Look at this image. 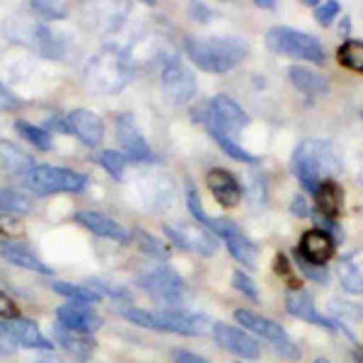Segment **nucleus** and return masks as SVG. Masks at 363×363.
<instances>
[{
    "instance_id": "423d86ee",
    "label": "nucleus",
    "mask_w": 363,
    "mask_h": 363,
    "mask_svg": "<svg viewBox=\"0 0 363 363\" xmlns=\"http://www.w3.org/2000/svg\"><path fill=\"white\" fill-rule=\"evenodd\" d=\"M264 39L269 49H274L277 54L315 63V66H322L327 61V51L320 44V39L313 34L298 32L294 27H272Z\"/></svg>"
},
{
    "instance_id": "f8f14e48",
    "label": "nucleus",
    "mask_w": 363,
    "mask_h": 363,
    "mask_svg": "<svg viewBox=\"0 0 363 363\" xmlns=\"http://www.w3.org/2000/svg\"><path fill=\"white\" fill-rule=\"evenodd\" d=\"M116 138H119V145L124 150L126 160L155 162V153L150 150L148 140L143 138V133H140V128L131 114H121L116 119Z\"/></svg>"
},
{
    "instance_id": "c756f323",
    "label": "nucleus",
    "mask_w": 363,
    "mask_h": 363,
    "mask_svg": "<svg viewBox=\"0 0 363 363\" xmlns=\"http://www.w3.org/2000/svg\"><path fill=\"white\" fill-rule=\"evenodd\" d=\"M15 128L20 131V136L25 138L27 143L34 145V148H39V150H51V148H54V136H51L44 126H34V124H29V121L17 119Z\"/></svg>"
},
{
    "instance_id": "a878e982",
    "label": "nucleus",
    "mask_w": 363,
    "mask_h": 363,
    "mask_svg": "<svg viewBox=\"0 0 363 363\" xmlns=\"http://www.w3.org/2000/svg\"><path fill=\"white\" fill-rule=\"evenodd\" d=\"M339 281L344 291L363 296V252H354L339 264Z\"/></svg>"
},
{
    "instance_id": "7ed1b4c3",
    "label": "nucleus",
    "mask_w": 363,
    "mask_h": 363,
    "mask_svg": "<svg viewBox=\"0 0 363 363\" xmlns=\"http://www.w3.org/2000/svg\"><path fill=\"white\" fill-rule=\"evenodd\" d=\"M5 37L13 44H22L32 49L34 54L44 58H63L66 54V42L58 32H54L46 22H37L27 15H13L3 25Z\"/></svg>"
},
{
    "instance_id": "c9c22d12",
    "label": "nucleus",
    "mask_w": 363,
    "mask_h": 363,
    "mask_svg": "<svg viewBox=\"0 0 363 363\" xmlns=\"http://www.w3.org/2000/svg\"><path fill=\"white\" fill-rule=\"evenodd\" d=\"M85 286L95 289L97 294L112 296L114 301H124V303H131V301H133V296L128 294V289H124V286H119V284H114V281H107V279H90Z\"/></svg>"
},
{
    "instance_id": "6e6d98bb",
    "label": "nucleus",
    "mask_w": 363,
    "mask_h": 363,
    "mask_svg": "<svg viewBox=\"0 0 363 363\" xmlns=\"http://www.w3.org/2000/svg\"><path fill=\"white\" fill-rule=\"evenodd\" d=\"M315 363H332L330 359H315Z\"/></svg>"
},
{
    "instance_id": "b1692460",
    "label": "nucleus",
    "mask_w": 363,
    "mask_h": 363,
    "mask_svg": "<svg viewBox=\"0 0 363 363\" xmlns=\"http://www.w3.org/2000/svg\"><path fill=\"white\" fill-rule=\"evenodd\" d=\"M289 78H291V83H294L296 90H301L303 95H308V97H325L327 92H330V80L313 68L291 66Z\"/></svg>"
},
{
    "instance_id": "5fc2aeb1",
    "label": "nucleus",
    "mask_w": 363,
    "mask_h": 363,
    "mask_svg": "<svg viewBox=\"0 0 363 363\" xmlns=\"http://www.w3.org/2000/svg\"><path fill=\"white\" fill-rule=\"evenodd\" d=\"M349 29H351V25H349V17H344L342 27H339V32H342V34H349Z\"/></svg>"
},
{
    "instance_id": "5701e85b",
    "label": "nucleus",
    "mask_w": 363,
    "mask_h": 363,
    "mask_svg": "<svg viewBox=\"0 0 363 363\" xmlns=\"http://www.w3.org/2000/svg\"><path fill=\"white\" fill-rule=\"evenodd\" d=\"M54 337H56V342L80 363L92 359V354H95V339L87 335H78V332H70L63 325H58V322L54 325Z\"/></svg>"
},
{
    "instance_id": "4468645a",
    "label": "nucleus",
    "mask_w": 363,
    "mask_h": 363,
    "mask_svg": "<svg viewBox=\"0 0 363 363\" xmlns=\"http://www.w3.org/2000/svg\"><path fill=\"white\" fill-rule=\"evenodd\" d=\"M56 322L70 332H78V335L87 337H92L102 327V318L90 306H83V303H66V306H61L56 310Z\"/></svg>"
},
{
    "instance_id": "9b49d317",
    "label": "nucleus",
    "mask_w": 363,
    "mask_h": 363,
    "mask_svg": "<svg viewBox=\"0 0 363 363\" xmlns=\"http://www.w3.org/2000/svg\"><path fill=\"white\" fill-rule=\"evenodd\" d=\"M165 235L172 240L177 247L196 252L201 257H213L218 252V238L211 230L194 223H172L165 225Z\"/></svg>"
},
{
    "instance_id": "72a5a7b5",
    "label": "nucleus",
    "mask_w": 363,
    "mask_h": 363,
    "mask_svg": "<svg viewBox=\"0 0 363 363\" xmlns=\"http://www.w3.org/2000/svg\"><path fill=\"white\" fill-rule=\"evenodd\" d=\"M211 136H213L216 143H218L220 148H223V153H228V157H233V160H238V162H252V165H255V162H259L255 155L250 153V150H245L242 145L235 143V138L225 136V133H211Z\"/></svg>"
},
{
    "instance_id": "a18cd8bd",
    "label": "nucleus",
    "mask_w": 363,
    "mask_h": 363,
    "mask_svg": "<svg viewBox=\"0 0 363 363\" xmlns=\"http://www.w3.org/2000/svg\"><path fill=\"white\" fill-rule=\"evenodd\" d=\"M25 228L17 220V216H5L0 213V235H22Z\"/></svg>"
},
{
    "instance_id": "aec40b11",
    "label": "nucleus",
    "mask_w": 363,
    "mask_h": 363,
    "mask_svg": "<svg viewBox=\"0 0 363 363\" xmlns=\"http://www.w3.org/2000/svg\"><path fill=\"white\" fill-rule=\"evenodd\" d=\"M235 320L240 322V325H242V330L255 332L257 337H262V339H267V342H272L274 347H277V344L289 342V337H286L284 327L277 325L274 320L264 318V315H259V313H252V310L240 308V310H235Z\"/></svg>"
},
{
    "instance_id": "09e8293b",
    "label": "nucleus",
    "mask_w": 363,
    "mask_h": 363,
    "mask_svg": "<svg viewBox=\"0 0 363 363\" xmlns=\"http://www.w3.org/2000/svg\"><path fill=\"white\" fill-rule=\"evenodd\" d=\"M250 199H255V201H259V203L267 201V184L259 179V174H255V182H252V186H250Z\"/></svg>"
},
{
    "instance_id": "f704fd0d",
    "label": "nucleus",
    "mask_w": 363,
    "mask_h": 363,
    "mask_svg": "<svg viewBox=\"0 0 363 363\" xmlns=\"http://www.w3.org/2000/svg\"><path fill=\"white\" fill-rule=\"evenodd\" d=\"M186 208H189V216H194V218L201 223L206 230H211V225H213V218L206 216V211H203V203H201V196H199L194 182H186Z\"/></svg>"
},
{
    "instance_id": "f3484780",
    "label": "nucleus",
    "mask_w": 363,
    "mask_h": 363,
    "mask_svg": "<svg viewBox=\"0 0 363 363\" xmlns=\"http://www.w3.org/2000/svg\"><path fill=\"white\" fill-rule=\"evenodd\" d=\"M335 250H337V240L330 235V233L320 230V228H315V230H308L303 233L301 238V247H298V255L306 257L308 262H313V264H320L325 267L327 262L335 257Z\"/></svg>"
},
{
    "instance_id": "bb28decb",
    "label": "nucleus",
    "mask_w": 363,
    "mask_h": 363,
    "mask_svg": "<svg viewBox=\"0 0 363 363\" xmlns=\"http://www.w3.org/2000/svg\"><path fill=\"white\" fill-rule=\"evenodd\" d=\"M0 165L8 169V172L25 177L29 169L34 167V160H32V157H29L22 148H17L13 140L0 138Z\"/></svg>"
},
{
    "instance_id": "de8ad7c7",
    "label": "nucleus",
    "mask_w": 363,
    "mask_h": 363,
    "mask_svg": "<svg viewBox=\"0 0 363 363\" xmlns=\"http://www.w3.org/2000/svg\"><path fill=\"white\" fill-rule=\"evenodd\" d=\"M274 269H277V274L281 279H289L291 286H294V291H298V281L291 279V264L289 259H286V255H277V259H274Z\"/></svg>"
},
{
    "instance_id": "49530a36",
    "label": "nucleus",
    "mask_w": 363,
    "mask_h": 363,
    "mask_svg": "<svg viewBox=\"0 0 363 363\" xmlns=\"http://www.w3.org/2000/svg\"><path fill=\"white\" fill-rule=\"evenodd\" d=\"M0 318H8V320L20 318V308H17L13 298L8 294H3V291H0Z\"/></svg>"
},
{
    "instance_id": "f257e3e1",
    "label": "nucleus",
    "mask_w": 363,
    "mask_h": 363,
    "mask_svg": "<svg viewBox=\"0 0 363 363\" xmlns=\"http://www.w3.org/2000/svg\"><path fill=\"white\" fill-rule=\"evenodd\" d=\"M342 167L344 165L339 150L330 140L306 138L303 143H298L294 153V172L310 194H315L322 182H327V177H335L342 172Z\"/></svg>"
},
{
    "instance_id": "f03ea898",
    "label": "nucleus",
    "mask_w": 363,
    "mask_h": 363,
    "mask_svg": "<svg viewBox=\"0 0 363 363\" xmlns=\"http://www.w3.org/2000/svg\"><path fill=\"white\" fill-rule=\"evenodd\" d=\"M184 51L189 56V61L196 68L206 70V73H228V70L238 68L250 54L247 44L228 37H191L186 39Z\"/></svg>"
},
{
    "instance_id": "a211bd4d",
    "label": "nucleus",
    "mask_w": 363,
    "mask_h": 363,
    "mask_svg": "<svg viewBox=\"0 0 363 363\" xmlns=\"http://www.w3.org/2000/svg\"><path fill=\"white\" fill-rule=\"evenodd\" d=\"M206 184L211 189V194L216 196V201L225 208H235L242 201V186L235 179V174L228 172L223 167H213L206 177Z\"/></svg>"
},
{
    "instance_id": "0eeeda50",
    "label": "nucleus",
    "mask_w": 363,
    "mask_h": 363,
    "mask_svg": "<svg viewBox=\"0 0 363 363\" xmlns=\"http://www.w3.org/2000/svg\"><path fill=\"white\" fill-rule=\"evenodd\" d=\"M22 179H25L27 189L34 191L37 196L63 194V191L66 194H78V191H85L87 186L85 174L56 165H34Z\"/></svg>"
},
{
    "instance_id": "864d4df0",
    "label": "nucleus",
    "mask_w": 363,
    "mask_h": 363,
    "mask_svg": "<svg viewBox=\"0 0 363 363\" xmlns=\"http://www.w3.org/2000/svg\"><path fill=\"white\" fill-rule=\"evenodd\" d=\"M34 363H63V361H61V356L54 354V351H46V354L39 356V359L34 361Z\"/></svg>"
},
{
    "instance_id": "c85d7f7f",
    "label": "nucleus",
    "mask_w": 363,
    "mask_h": 363,
    "mask_svg": "<svg viewBox=\"0 0 363 363\" xmlns=\"http://www.w3.org/2000/svg\"><path fill=\"white\" fill-rule=\"evenodd\" d=\"M51 289H54V294H58V296H66L70 303L95 306V303L102 301V294H97V291L90 289V286H75V284H68V281H54Z\"/></svg>"
},
{
    "instance_id": "1a4fd4ad",
    "label": "nucleus",
    "mask_w": 363,
    "mask_h": 363,
    "mask_svg": "<svg viewBox=\"0 0 363 363\" xmlns=\"http://www.w3.org/2000/svg\"><path fill=\"white\" fill-rule=\"evenodd\" d=\"M162 92L172 104H186L191 97L196 95V78L189 70L182 58L169 56L162 61V73H160Z\"/></svg>"
},
{
    "instance_id": "c03bdc74",
    "label": "nucleus",
    "mask_w": 363,
    "mask_h": 363,
    "mask_svg": "<svg viewBox=\"0 0 363 363\" xmlns=\"http://www.w3.org/2000/svg\"><path fill=\"white\" fill-rule=\"evenodd\" d=\"M22 104L25 102H22V99L17 97L8 85H3V80H0V109H3V112H15V109H20Z\"/></svg>"
},
{
    "instance_id": "412c9836",
    "label": "nucleus",
    "mask_w": 363,
    "mask_h": 363,
    "mask_svg": "<svg viewBox=\"0 0 363 363\" xmlns=\"http://www.w3.org/2000/svg\"><path fill=\"white\" fill-rule=\"evenodd\" d=\"M0 255H3L5 262H10V264H15L20 269H27V272L44 274V277H51V274H54V269H51L49 264H44V262L39 259V257L34 255L27 245L15 242V240H10V242H0Z\"/></svg>"
},
{
    "instance_id": "cd10ccee",
    "label": "nucleus",
    "mask_w": 363,
    "mask_h": 363,
    "mask_svg": "<svg viewBox=\"0 0 363 363\" xmlns=\"http://www.w3.org/2000/svg\"><path fill=\"white\" fill-rule=\"evenodd\" d=\"M225 245L228 250H230V255L235 257V259L240 262V264L245 267H257V247L252 240H247V235H242V230H233L230 235L225 238Z\"/></svg>"
},
{
    "instance_id": "37998d69",
    "label": "nucleus",
    "mask_w": 363,
    "mask_h": 363,
    "mask_svg": "<svg viewBox=\"0 0 363 363\" xmlns=\"http://www.w3.org/2000/svg\"><path fill=\"white\" fill-rule=\"evenodd\" d=\"M339 13H342V5H339L337 0H330V3H322L315 8V20H318L320 25H330Z\"/></svg>"
},
{
    "instance_id": "a19ab883",
    "label": "nucleus",
    "mask_w": 363,
    "mask_h": 363,
    "mask_svg": "<svg viewBox=\"0 0 363 363\" xmlns=\"http://www.w3.org/2000/svg\"><path fill=\"white\" fill-rule=\"evenodd\" d=\"M233 289L240 291L242 296H247L250 301L259 303V289H257V284L245 272H233Z\"/></svg>"
},
{
    "instance_id": "39448f33",
    "label": "nucleus",
    "mask_w": 363,
    "mask_h": 363,
    "mask_svg": "<svg viewBox=\"0 0 363 363\" xmlns=\"http://www.w3.org/2000/svg\"><path fill=\"white\" fill-rule=\"evenodd\" d=\"M131 80V61L121 49H102L87 61L85 83L95 92H119Z\"/></svg>"
},
{
    "instance_id": "6ab92c4d",
    "label": "nucleus",
    "mask_w": 363,
    "mask_h": 363,
    "mask_svg": "<svg viewBox=\"0 0 363 363\" xmlns=\"http://www.w3.org/2000/svg\"><path fill=\"white\" fill-rule=\"evenodd\" d=\"M286 308H289V313L294 315V318L306 320V322H310V325H320L330 332H339L344 327L342 322L320 315L318 308H315V303H313V298H310L306 291H291V294L286 296Z\"/></svg>"
},
{
    "instance_id": "58836bf2",
    "label": "nucleus",
    "mask_w": 363,
    "mask_h": 363,
    "mask_svg": "<svg viewBox=\"0 0 363 363\" xmlns=\"http://www.w3.org/2000/svg\"><path fill=\"white\" fill-rule=\"evenodd\" d=\"M296 264L301 269V274L310 281H315V284H327L330 281V272H327V267H320V264H313V262H308L306 257H301L296 252Z\"/></svg>"
},
{
    "instance_id": "dca6fc26",
    "label": "nucleus",
    "mask_w": 363,
    "mask_h": 363,
    "mask_svg": "<svg viewBox=\"0 0 363 363\" xmlns=\"http://www.w3.org/2000/svg\"><path fill=\"white\" fill-rule=\"evenodd\" d=\"M73 218H75V223H80L83 228H87L92 235L114 240V242H128V240L133 238L124 225L116 223V220L109 218V216L99 213V211H78Z\"/></svg>"
},
{
    "instance_id": "4be33fe9",
    "label": "nucleus",
    "mask_w": 363,
    "mask_h": 363,
    "mask_svg": "<svg viewBox=\"0 0 363 363\" xmlns=\"http://www.w3.org/2000/svg\"><path fill=\"white\" fill-rule=\"evenodd\" d=\"M8 327L20 347L34 349V351H54V342L44 337V332L39 330L37 322H32L27 318H15V320H8Z\"/></svg>"
},
{
    "instance_id": "ea45409f",
    "label": "nucleus",
    "mask_w": 363,
    "mask_h": 363,
    "mask_svg": "<svg viewBox=\"0 0 363 363\" xmlns=\"http://www.w3.org/2000/svg\"><path fill=\"white\" fill-rule=\"evenodd\" d=\"M330 313L335 315L337 320H351V322L363 320V308L354 306V303H344V301H332Z\"/></svg>"
},
{
    "instance_id": "e433bc0d",
    "label": "nucleus",
    "mask_w": 363,
    "mask_h": 363,
    "mask_svg": "<svg viewBox=\"0 0 363 363\" xmlns=\"http://www.w3.org/2000/svg\"><path fill=\"white\" fill-rule=\"evenodd\" d=\"M32 13H37L39 17H44V20H63V17H68V5L66 3H51V0H34L32 5Z\"/></svg>"
},
{
    "instance_id": "79ce46f5",
    "label": "nucleus",
    "mask_w": 363,
    "mask_h": 363,
    "mask_svg": "<svg viewBox=\"0 0 363 363\" xmlns=\"http://www.w3.org/2000/svg\"><path fill=\"white\" fill-rule=\"evenodd\" d=\"M17 349H20V344L15 342L8 322H0V356H13L17 354Z\"/></svg>"
},
{
    "instance_id": "13d9d810",
    "label": "nucleus",
    "mask_w": 363,
    "mask_h": 363,
    "mask_svg": "<svg viewBox=\"0 0 363 363\" xmlns=\"http://www.w3.org/2000/svg\"><path fill=\"white\" fill-rule=\"evenodd\" d=\"M359 359H361V356H359ZM361 363H363V359H361Z\"/></svg>"
},
{
    "instance_id": "6e6552de",
    "label": "nucleus",
    "mask_w": 363,
    "mask_h": 363,
    "mask_svg": "<svg viewBox=\"0 0 363 363\" xmlns=\"http://www.w3.org/2000/svg\"><path fill=\"white\" fill-rule=\"evenodd\" d=\"M199 116H201L203 126L208 128V133H225L230 138L250 124L247 112L240 107L235 99L225 95H218L211 99L208 104H203Z\"/></svg>"
},
{
    "instance_id": "2f4dec72",
    "label": "nucleus",
    "mask_w": 363,
    "mask_h": 363,
    "mask_svg": "<svg viewBox=\"0 0 363 363\" xmlns=\"http://www.w3.org/2000/svg\"><path fill=\"white\" fill-rule=\"evenodd\" d=\"M32 201L29 196L20 194L15 189H0V213L8 216H27L32 211Z\"/></svg>"
},
{
    "instance_id": "4c0bfd02",
    "label": "nucleus",
    "mask_w": 363,
    "mask_h": 363,
    "mask_svg": "<svg viewBox=\"0 0 363 363\" xmlns=\"http://www.w3.org/2000/svg\"><path fill=\"white\" fill-rule=\"evenodd\" d=\"M136 240H138L140 250H143L148 257H155V259H162V262H165L167 257H169V252H167L165 245H162L160 240H155L153 235H148V233L136 230Z\"/></svg>"
},
{
    "instance_id": "393cba45",
    "label": "nucleus",
    "mask_w": 363,
    "mask_h": 363,
    "mask_svg": "<svg viewBox=\"0 0 363 363\" xmlns=\"http://www.w3.org/2000/svg\"><path fill=\"white\" fill-rule=\"evenodd\" d=\"M315 206H318V213L325 216V218H339L344 211V189L335 179L322 182L320 189L315 191Z\"/></svg>"
},
{
    "instance_id": "603ef678",
    "label": "nucleus",
    "mask_w": 363,
    "mask_h": 363,
    "mask_svg": "<svg viewBox=\"0 0 363 363\" xmlns=\"http://www.w3.org/2000/svg\"><path fill=\"white\" fill-rule=\"evenodd\" d=\"M277 351L281 356H289V359H301V351H298L296 344H291V342H284V344H277Z\"/></svg>"
},
{
    "instance_id": "473e14b6",
    "label": "nucleus",
    "mask_w": 363,
    "mask_h": 363,
    "mask_svg": "<svg viewBox=\"0 0 363 363\" xmlns=\"http://www.w3.org/2000/svg\"><path fill=\"white\" fill-rule=\"evenodd\" d=\"M97 162L104 167V172L112 174L116 182L124 179V172H126V155L124 153H116V150H102L97 155Z\"/></svg>"
},
{
    "instance_id": "4d7b16f0",
    "label": "nucleus",
    "mask_w": 363,
    "mask_h": 363,
    "mask_svg": "<svg viewBox=\"0 0 363 363\" xmlns=\"http://www.w3.org/2000/svg\"><path fill=\"white\" fill-rule=\"evenodd\" d=\"M359 179H361V184H363V165H361V172H359Z\"/></svg>"
},
{
    "instance_id": "9d476101",
    "label": "nucleus",
    "mask_w": 363,
    "mask_h": 363,
    "mask_svg": "<svg viewBox=\"0 0 363 363\" xmlns=\"http://www.w3.org/2000/svg\"><path fill=\"white\" fill-rule=\"evenodd\" d=\"M136 284L143 291H148L150 296H155L157 301L165 303H177L184 294V279L169 267H155L148 269V272H140L136 277Z\"/></svg>"
},
{
    "instance_id": "7c9ffc66",
    "label": "nucleus",
    "mask_w": 363,
    "mask_h": 363,
    "mask_svg": "<svg viewBox=\"0 0 363 363\" xmlns=\"http://www.w3.org/2000/svg\"><path fill=\"white\" fill-rule=\"evenodd\" d=\"M337 61L344 68L354 70V73H363V42L359 39H347L337 51Z\"/></svg>"
},
{
    "instance_id": "20e7f679",
    "label": "nucleus",
    "mask_w": 363,
    "mask_h": 363,
    "mask_svg": "<svg viewBox=\"0 0 363 363\" xmlns=\"http://www.w3.org/2000/svg\"><path fill=\"white\" fill-rule=\"evenodd\" d=\"M124 318L128 322L145 330L157 332H174L184 337H201L208 332V318L199 313H184V310H143V308H128L124 310Z\"/></svg>"
},
{
    "instance_id": "ddd939ff",
    "label": "nucleus",
    "mask_w": 363,
    "mask_h": 363,
    "mask_svg": "<svg viewBox=\"0 0 363 363\" xmlns=\"http://www.w3.org/2000/svg\"><path fill=\"white\" fill-rule=\"evenodd\" d=\"M213 339L230 354L240 356V359H259L262 349L257 344V339L247 335L240 327H233L228 322H216L213 325Z\"/></svg>"
},
{
    "instance_id": "8fccbe9b",
    "label": "nucleus",
    "mask_w": 363,
    "mask_h": 363,
    "mask_svg": "<svg viewBox=\"0 0 363 363\" xmlns=\"http://www.w3.org/2000/svg\"><path fill=\"white\" fill-rule=\"evenodd\" d=\"M291 211L298 216V218H308L310 216V206H308V201H306V196H296L294 199V206H291Z\"/></svg>"
},
{
    "instance_id": "2eb2a0df",
    "label": "nucleus",
    "mask_w": 363,
    "mask_h": 363,
    "mask_svg": "<svg viewBox=\"0 0 363 363\" xmlns=\"http://www.w3.org/2000/svg\"><path fill=\"white\" fill-rule=\"evenodd\" d=\"M66 128L87 148H97L104 138V121L90 109H73L66 116Z\"/></svg>"
},
{
    "instance_id": "3c124183",
    "label": "nucleus",
    "mask_w": 363,
    "mask_h": 363,
    "mask_svg": "<svg viewBox=\"0 0 363 363\" xmlns=\"http://www.w3.org/2000/svg\"><path fill=\"white\" fill-rule=\"evenodd\" d=\"M174 363H208V361L191 354V351H177V354H174Z\"/></svg>"
}]
</instances>
